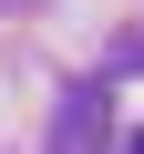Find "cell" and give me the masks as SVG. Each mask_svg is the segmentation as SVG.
I'll return each mask as SVG.
<instances>
[{"label":"cell","mask_w":144,"mask_h":154,"mask_svg":"<svg viewBox=\"0 0 144 154\" xmlns=\"http://www.w3.org/2000/svg\"><path fill=\"white\" fill-rule=\"evenodd\" d=\"M52 154H103V93H72V103H62Z\"/></svg>","instance_id":"6da1fadb"},{"label":"cell","mask_w":144,"mask_h":154,"mask_svg":"<svg viewBox=\"0 0 144 154\" xmlns=\"http://www.w3.org/2000/svg\"><path fill=\"white\" fill-rule=\"evenodd\" d=\"M134 154H144V144H134Z\"/></svg>","instance_id":"7a4b0ae2"}]
</instances>
